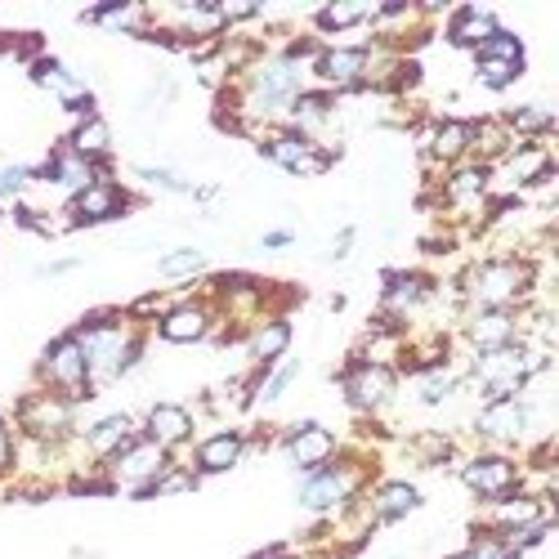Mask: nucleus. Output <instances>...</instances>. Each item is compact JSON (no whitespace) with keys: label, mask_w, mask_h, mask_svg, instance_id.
<instances>
[{"label":"nucleus","mask_w":559,"mask_h":559,"mask_svg":"<svg viewBox=\"0 0 559 559\" xmlns=\"http://www.w3.org/2000/svg\"><path fill=\"white\" fill-rule=\"evenodd\" d=\"M72 336L81 341V354H85V371H90V390H108L112 381L130 377V371L144 362V349H148V328L126 318V309L117 305H104V309H90Z\"/></svg>","instance_id":"nucleus-1"},{"label":"nucleus","mask_w":559,"mask_h":559,"mask_svg":"<svg viewBox=\"0 0 559 559\" xmlns=\"http://www.w3.org/2000/svg\"><path fill=\"white\" fill-rule=\"evenodd\" d=\"M542 292V260L501 251L479 255L456 273V305L461 309H524Z\"/></svg>","instance_id":"nucleus-2"},{"label":"nucleus","mask_w":559,"mask_h":559,"mask_svg":"<svg viewBox=\"0 0 559 559\" xmlns=\"http://www.w3.org/2000/svg\"><path fill=\"white\" fill-rule=\"evenodd\" d=\"M76 407L72 399L63 394H50V390H32L19 399L14 407V426L27 443H45V448H63L68 439H76Z\"/></svg>","instance_id":"nucleus-3"},{"label":"nucleus","mask_w":559,"mask_h":559,"mask_svg":"<svg viewBox=\"0 0 559 559\" xmlns=\"http://www.w3.org/2000/svg\"><path fill=\"white\" fill-rule=\"evenodd\" d=\"M260 157L273 162L277 170H287L296 179H318V175H328L341 157V148H328V144H318V139L309 134H296L292 126H269L260 130Z\"/></svg>","instance_id":"nucleus-4"},{"label":"nucleus","mask_w":559,"mask_h":559,"mask_svg":"<svg viewBox=\"0 0 559 559\" xmlns=\"http://www.w3.org/2000/svg\"><path fill=\"white\" fill-rule=\"evenodd\" d=\"M479 533H520V528H555V492H537V488H515L497 501H484V515L475 520Z\"/></svg>","instance_id":"nucleus-5"},{"label":"nucleus","mask_w":559,"mask_h":559,"mask_svg":"<svg viewBox=\"0 0 559 559\" xmlns=\"http://www.w3.org/2000/svg\"><path fill=\"white\" fill-rule=\"evenodd\" d=\"M36 385L50 390V394H63V399H72V403L95 399V390H90V371H85L81 341H76L72 332L55 336L50 345L40 349V358H36Z\"/></svg>","instance_id":"nucleus-6"},{"label":"nucleus","mask_w":559,"mask_h":559,"mask_svg":"<svg viewBox=\"0 0 559 559\" xmlns=\"http://www.w3.org/2000/svg\"><path fill=\"white\" fill-rule=\"evenodd\" d=\"M399 385H403V377H399L394 367H385V362L349 358L345 371H341V394H345V403H349L358 416H367V421H377L381 412H390V407L399 403Z\"/></svg>","instance_id":"nucleus-7"},{"label":"nucleus","mask_w":559,"mask_h":559,"mask_svg":"<svg viewBox=\"0 0 559 559\" xmlns=\"http://www.w3.org/2000/svg\"><path fill=\"white\" fill-rule=\"evenodd\" d=\"M471 430H475V435H479L488 448H497V452H506V448H520V443H528V435L537 430V403H533L528 394L479 403V412H475Z\"/></svg>","instance_id":"nucleus-8"},{"label":"nucleus","mask_w":559,"mask_h":559,"mask_svg":"<svg viewBox=\"0 0 559 559\" xmlns=\"http://www.w3.org/2000/svg\"><path fill=\"white\" fill-rule=\"evenodd\" d=\"M170 461H175V456H170L166 448H157V443L144 439V435H134V439L104 465V475H108L112 492H130L134 501H144V492L157 484V475H166Z\"/></svg>","instance_id":"nucleus-9"},{"label":"nucleus","mask_w":559,"mask_h":559,"mask_svg":"<svg viewBox=\"0 0 559 559\" xmlns=\"http://www.w3.org/2000/svg\"><path fill=\"white\" fill-rule=\"evenodd\" d=\"M371 72V45H322L309 63V76L318 81V90L345 99V95H362Z\"/></svg>","instance_id":"nucleus-10"},{"label":"nucleus","mask_w":559,"mask_h":559,"mask_svg":"<svg viewBox=\"0 0 559 559\" xmlns=\"http://www.w3.org/2000/svg\"><path fill=\"white\" fill-rule=\"evenodd\" d=\"M524 332H528V305L524 309H461V341L471 354L520 345Z\"/></svg>","instance_id":"nucleus-11"},{"label":"nucleus","mask_w":559,"mask_h":559,"mask_svg":"<svg viewBox=\"0 0 559 559\" xmlns=\"http://www.w3.org/2000/svg\"><path fill=\"white\" fill-rule=\"evenodd\" d=\"M456 475H461V488L471 497H479V501H497L506 492L524 488V465L510 452H497V448H484L475 456H465L456 465Z\"/></svg>","instance_id":"nucleus-12"},{"label":"nucleus","mask_w":559,"mask_h":559,"mask_svg":"<svg viewBox=\"0 0 559 559\" xmlns=\"http://www.w3.org/2000/svg\"><path fill=\"white\" fill-rule=\"evenodd\" d=\"M139 206V198H130V189L121 179H112V175H104V179H95L90 189H81L72 202H68V228H95V224H112V219H121V215H130Z\"/></svg>","instance_id":"nucleus-13"},{"label":"nucleus","mask_w":559,"mask_h":559,"mask_svg":"<svg viewBox=\"0 0 559 559\" xmlns=\"http://www.w3.org/2000/svg\"><path fill=\"white\" fill-rule=\"evenodd\" d=\"M157 341L166 345H202L219 332V313L206 296H179L162 318H157Z\"/></svg>","instance_id":"nucleus-14"},{"label":"nucleus","mask_w":559,"mask_h":559,"mask_svg":"<svg viewBox=\"0 0 559 559\" xmlns=\"http://www.w3.org/2000/svg\"><path fill=\"white\" fill-rule=\"evenodd\" d=\"M32 81L45 90V95H55L76 121L81 117H95V95H90V85L68 68V63H59V59H50V55H40V59H32Z\"/></svg>","instance_id":"nucleus-15"},{"label":"nucleus","mask_w":559,"mask_h":559,"mask_svg":"<svg viewBox=\"0 0 559 559\" xmlns=\"http://www.w3.org/2000/svg\"><path fill=\"white\" fill-rule=\"evenodd\" d=\"M104 175H112V166H95V162L76 157L68 144H59L50 157H45V162L32 170V183H50V189H59V193L72 202L81 189H90V183L104 179Z\"/></svg>","instance_id":"nucleus-16"},{"label":"nucleus","mask_w":559,"mask_h":559,"mask_svg":"<svg viewBox=\"0 0 559 559\" xmlns=\"http://www.w3.org/2000/svg\"><path fill=\"white\" fill-rule=\"evenodd\" d=\"M139 435L153 439L157 448H166L170 456L183 452V448H193L198 439V416L193 407H183V403H153L144 412V421H139Z\"/></svg>","instance_id":"nucleus-17"},{"label":"nucleus","mask_w":559,"mask_h":559,"mask_svg":"<svg viewBox=\"0 0 559 559\" xmlns=\"http://www.w3.org/2000/svg\"><path fill=\"white\" fill-rule=\"evenodd\" d=\"M277 443H283V456L296 465L300 475H305V471H318V465H328V461H336V452H341V439H336L328 426H318V421H296V426H287Z\"/></svg>","instance_id":"nucleus-18"},{"label":"nucleus","mask_w":559,"mask_h":559,"mask_svg":"<svg viewBox=\"0 0 559 559\" xmlns=\"http://www.w3.org/2000/svg\"><path fill=\"white\" fill-rule=\"evenodd\" d=\"M134 435H139V421L130 412H108V416H99L95 426H85L76 435V448H81L85 465H108Z\"/></svg>","instance_id":"nucleus-19"},{"label":"nucleus","mask_w":559,"mask_h":559,"mask_svg":"<svg viewBox=\"0 0 559 559\" xmlns=\"http://www.w3.org/2000/svg\"><path fill=\"white\" fill-rule=\"evenodd\" d=\"M251 452V435L238 430V426H228V430H215L206 435L202 443H193V475L206 479V475H228L233 465H242V456Z\"/></svg>","instance_id":"nucleus-20"},{"label":"nucleus","mask_w":559,"mask_h":559,"mask_svg":"<svg viewBox=\"0 0 559 559\" xmlns=\"http://www.w3.org/2000/svg\"><path fill=\"white\" fill-rule=\"evenodd\" d=\"M421 148H426V162L439 170L471 162V117H435V126L421 139Z\"/></svg>","instance_id":"nucleus-21"},{"label":"nucleus","mask_w":559,"mask_h":559,"mask_svg":"<svg viewBox=\"0 0 559 559\" xmlns=\"http://www.w3.org/2000/svg\"><path fill=\"white\" fill-rule=\"evenodd\" d=\"M362 501L371 510V524L390 528V524L407 520L412 510H421V488L407 484V479H377V484L362 492Z\"/></svg>","instance_id":"nucleus-22"},{"label":"nucleus","mask_w":559,"mask_h":559,"mask_svg":"<svg viewBox=\"0 0 559 559\" xmlns=\"http://www.w3.org/2000/svg\"><path fill=\"white\" fill-rule=\"evenodd\" d=\"M497 27H501L497 10H488V5H456L443 19V40L452 45V50H471L475 55Z\"/></svg>","instance_id":"nucleus-23"},{"label":"nucleus","mask_w":559,"mask_h":559,"mask_svg":"<svg viewBox=\"0 0 559 559\" xmlns=\"http://www.w3.org/2000/svg\"><path fill=\"white\" fill-rule=\"evenodd\" d=\"M247 358H251V367H273V362H283L287 358V349H292V318L287 313H269V318H260L255 328L247 332Z\"/></svg>","instance_id":"nucleus-24"},{"label":"nucleus","mask_w":559,"mask_h":559,"mask_svg":"<svg viewBox=\"0 0 559 559\" xmlns=\"http://www.w3.org/2000/svg\"><path fill=\"white\" fill-rule=\"evenodd\" d=\"M63 144H68L76 157H85V162L112 166V126H108L99 112H95V117H81V121L68 130Z\"/></svg>","instance_id":"nucleus-25"},{"label":"nucleus","mask_w":559,"mask_h":559,"mask_svg":"<svg viewBox=\"0 0 559 559\" xmlns=\"http://www.w3.org/2000/svg\"><path fill=\"white\" fill-rule=\"evenodd\" d=\"M501 121L515 134V144H550V134H555V112L546 104H520L501 112Z\"/></svg>","instance_id":"nucleus-26"},{"label":"nucleus","mask_w":559,"mask_h":559,"mask_svg":"<svg viewBox=\"0 0 559 559\" xmlns=\"http://www.w3.org/2000/svg\"><path fill=\"white\" fill-rule=\"evenodd\" d=\"M255 371V394H251V407H277L283 403V394L300 381V358H283L273 367H251Z\"/></svg>","instance_id":"nucleus-27"},{"label":"nucleus","mask_w":559,"mask_h":559,"mask_svg":"<svg viewBox=\"0 0 559 559\" xmlns=\"http://www.w3.org/2000/svg\"><path fill=\"white\" fill-rule=\"evenodd\" d=\"M371 14H377V5H367V0H332V5H322V10H313V32H322V36H341V32H349V27H362V23H371Z\"/></svg>","instance_id":"nucleus-28"},{"label":"nucleus","mask_w":559,"mask_h":559,"mask_svg":"<svg viewBox=\"0 0 559 559\" xmlns=\"http://www.w3.org/2000/svg\"><path fill=\"white\" fill-rule=\"evenodd\" d=\"M85 23L126 32V36H144L148 32V10L144 5H104V10H85Z\"/></svg>","instance_id":"nucleus-29"},{"label":"nucleus","mask_w":559,"mask_h":559,"mask_svg":"<svg viewBox=\"0 0 559 559\" xmlns=\"http://www.w3.org/2000/svg\"><path fill=\"white\" fill-rule=\"evenodd\" d=\"M157 273L166 277V283H193V277L206 273V251L202 247H175L157 260Z\"/></svg>","instance_id":"nucleus-30"},{"label":"nucleus","mask_w":559,"mask_h":559,"mask_svg":"<svg viewBox=\"0 0 559 559\" xmlns=\"http://www.w3.org/2000/svg\"><path fill=\"white\" fill-rule=\"evenodd\" d=\"M475 59H506V63H528V50H524V36H515L510 27H497L479 50Z\"/></svg>","instance_id":"nucleus-31"},{"label":"nucleus","mask_w":559,"mask_h":559,"mask_svg":"<svg viewBox=\"0 0 559 559\" xmlns=\"http://www.w3.org/2000/svg\"><path fill=\"white\" fill-rule=\"evenodd\" d=\"M448 559H524L515 546H506L497 533H479L475 528V537L471 542H465L456 555H448Z\"/></svg>","instance_id":"nucleus-32"},{"label":"nucleus","mask_w":559,"mask_h":559,"mask_svg":"<svg viewBox=\"0 0 559 559\" xmlns=\"http://www.w3.org/2000/svg\"><path fill=\"white\" fill-rule=\"evenodd\" d=\"M528 63H506V59H475V81L484 90H510L524 76Z\"/></svg>","instance_id":"nucleus-33"},{"label":"nucleus","mask_w":559,"mask_h":559,"mask_svg":"<svg viewBox=\"0 0 559 559\" xmlns=\"http://www.w3.org/2000/svg\"><path fill=\"white\" fill-rule=\"evenodd\" d=\"M202 479L193 475V465H179V461H170L166 465V475H157V484L144 492V501H153V497H175V492H193Z\"/></svg>","instance_id":"nucleus-34"},{"label":"nucleus","mask_w":559,"mask_h":559,"mask_svg":"<svg viewBox=\"0 0 559 559\" xmlns=\"http://www.w3.org/2000/svg\"><path fill=\"white\" fill-rule=\"evenodd\" d=\"M134 175L144 183H153V189H166V193H193V183L183 175H175V170H166V166H134Z\"/></svg>","instance_id":"nucleus-35"},{"label":"nucleus","mask_w":559,"mask_h":559,"mask_svg":"<svg viewBox=\"0 0 559 559\" xmlns=\"http://www.w3.org/2000/svg\"><path fill=\"white\" fill-rule=\"evenodd\" d=\"M14 471H19V435L5 416H0V479H10Z\"/></svg>","instance_id":"nucleus-36"},{"label":"nucleus","mask_w":559,"mask_h":559,"mask_svg":"<svg viewBox=\"0 0 559 559\" xmlns=\"http://www.w3.org/2000/svg\"><path fill=\"white\" fill-rule=\"evenodd\" d=\"M27 183H32V170L27 166H0V202L27 193Z\"/></svg>","instance_id":"nucleus-37"},{"label":"nucleus","mask_w":559,"mask_h":559,"mask_svg":"<svg viewBox=\"0 0 559 559\" xmlns=\"http://www.w3.org/2000/svg\"><path fill=\"white\" fill-rule=\"evenodd\" d=\"M292 242H296V233H292V228H269L264 238H260L264 251H283V247H292Z\"/></svg>","instance_id":"nucleus-38"},{"label":"nucleus","mask_w":559,"mask_h":559,"mask_svg":"<svg viewBox=\"0 0 559 559\" xmlns=\"http://www.w3.org/2000/svg\"><path fill=\"white\" fill-rule=\"evenodd\" d=\"M349 247H354V228H341V233H336V242H332V251H328V255H332V260H345V255H349Z\"/></svg>","instance_id":"nucleus-39"}]
</instances>
